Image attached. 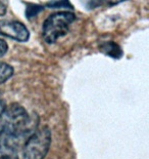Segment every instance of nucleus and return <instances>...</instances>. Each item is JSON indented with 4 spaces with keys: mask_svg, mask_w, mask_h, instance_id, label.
Masks as SVG:
<instances>
[{
    "mask_svg": "<svg viewBox=\"0 0 149 159\" xmlns=\"http://www.w3.org/2000/svg\"><path fill=\"white\" fill-rule=\"evenodd\" d=\"M76 16L70 11L55 12L47 18L42 27V36L45 42L52 44L69 32L70 26L74 22Z\"/></svg>",
    "mask_w": 149,
    "mask_h": 159,
    "instance_id": "obj_1",
    "label": "nucleus"
},
{
    "mask_svg": "<svg viewBox=\"0 0 149 159\" xmlns=\"http://www.w3.org/2000/svg\"><path fill=\"white\" fill-rule=\"evenodd\" d=\"M51 144V131L48 127L36 130L28 138L23 147V159H44Z\"/></svg>",
    "mask_w": 149,
    "mask_h": 159,
    "instance_id": "obj_2",
    "label": "nucleus"
},
{
    "mask_svg": "<svg viewBox=\"0 0 149 159\" xmlns=\"http://www.w3.org/2000/svg\"><path fill=\"white\" fill-rule=\"evenodd\" d=\"M0 35L15 41H28L30 33L23 23L18 21H0Z\"/></svg>",
    "mask_w": 149,
    "mask_h": 159,
    "instance_id": "obj_3",
    "label": "nucleus"
},
{
    "mask_svg": "<svg viewBox=\"0 0 149 159\" xmlns=\"http://www.w3.org/2000/svg\"><path fill=\"white\" fill-rule=\"evenodd\" d=\"M19 140L7 134L0 136V159H19Z\"/></svg>",
    "mask_w": 149,
    "mask_h": 159,
    "instance_id": "obj_4",
    "label": "nucleus"
},
{
    "mask_svg": "<svg viewBox=\"0 0 149 159\" xmlns=\"http://www.w3.org/2000/svg\"><path fill=\"white\" fill-rule=\"evenodd\" d=\"M100 49L102 50L105 55L113 57H116V59H118V57L121 56V50L120 48V46L113 42L104 43V44L100 47Z\"/></svg>",
    "mask_w": 149,
    "mask_h": 159,
    "instance_id": "obj_5",
    "label": "nucleus"
},
{
    "mask_svg": "<svg viewBox=\"0 0 149 159\" xmlns=\"http://www.w3.org/2000/svg\"><path fill=\"white\" fill-rule=\"evenodd\" d=\"M13 75V68L6 63H0V84L4 83Z\"/></svg>",
    "mask_w": 149,
    "mask_h": 159,
    "instance_id": "obj_6",
    "label": "nucleus"
},
{
    "mask_svg": "<svg viewBox=\"0 0 149 159\" xmlns=\"http://www.w3.org/2000/svg\"><path fill=\"white\" fill-rule=\"evenodd\" d=\"M87 9H93L102 3V0H81Z\"/></svg>",
    "mask_w": 149,
    "mask_h": 159,
    "instance_id": "obj_7",
    "label": "nucleus"
},
{
    "mask_svg": "<svg viewBox=\"0 0 149 159\" xmlns=\"http://www.w3.org/2000/svg\"><path fill=\"white\" fill-rule=\"evenodd\" d=\"M7 43H6L4 40L0 39V57H3L7 52Z\"/></svg>",
    "mask_w": 149,
    "mask_h": 159,
    "instance_id": "obj_8",
    "label": "nucleus"
},
{
    "mask_svg": "<svg viewBox=\"0 0 149 159\" xmlns=\"http://www.w3.org/2000/svg\"><path fill=\"white\" fill-rule=\"evenodd\" d=\"M124 1H126V0H102V2L106 3L107 5H116Z\"/></svg>",
    "mask_w": 149,
    "mask_h": 159,
    "instance_id": "obj_9",
    "label": "nucleus"
},
{
    "mask_svg": "<svg viewBox=\"0 0 149 159\" xmlns=\"http://www.w3.org/2000/svg\"><path fill=\"white\" fill-rule=\"evenodd\" d=\"M5 108H6L5 102H4V101H2V100H0V117H1V115L3 114V112H4Z\"/></svg>",
    "mask_w": 149,
    "mask_h": 159,
    "instance_id": "obj_10",
    "label": "nucleus"
},
{
    "mask_svg": "<svg viewBox=\"0 0 149 159\" xmlns=\"http://www.w3.org/2000/svg\"><path fill=\"white\" fill-rule=\"evenodd\" d=\"M6 13V7L2 2H0V16H4Z\"/></svg>",
    "mask_w": 149,
    "mask_h": 159,
    "instance_id": "obj_11",
    "label": "nucleus"
}]
</instances>
